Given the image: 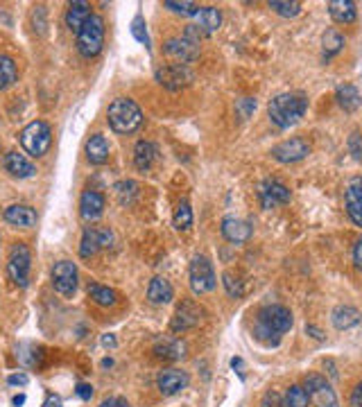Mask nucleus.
I'll list each match as a JSON object with an SVG mask.
<instances>
[{"label": "nucleus", "instance_id": "412c9836", "mask_svg": "<svg viewBox=\"0 0 362 407\" xmlns=\"http://www.w3.org/2000/svg\"><path fill=\"white\" fill-rule=\"evenodd\" d=\"M154 355L161 360H170V362H177L186 355V344L173 338V335H163L154 342Z\"/></svg>", "mask_w": 362, "mask_h": 407}, {"label": "nucleus", "instance_id": "7c9ffc66", "mask_svg": "<svg viewBox=\"0 0 362 407\" xmlns=\"http://www.w3.org/2000/svg\"><path fill=\"white\" fill-rule=\"evenodd\" d=\"M88 297H90V301H93L95 305H100V308H114V305L118 303L116 290L107 288V285H100V283H90L88 285Z\"/></svg>", "mask_w": 362, "mask_h": 407}, {"label": "nucleus", "instance_id": "f8f14e48", "mask_svg": "<svg viewBox=\"0 0 362 407\" xmlns=\"http://www.w3.org/2000/svg\"><path fill=\"white\" fill-rule=\"evenodd\" d=\"M156 81L170 91H179L193 81V70L184 64H168L156 70Z\"/></svg>", "mask_w": 362, "mask_h": 407}, {"label": "nucleus", "instance_id": "2eb2a0df", "mask_svg": "<svg viewBox=\"0 0 362 407\" xmlns=\"http://www.w3.org/2000/svg\"><path fill=\"white\" fill-rule=\"evenodd\" d=\"M163 53H166V57L175 59L177 64L188 66V64H193V61L199 57V46L193 44V41L184 39V36H173V39L166 41Z\"/></svg>", "mask_w": 362, "mask_h": 407}, {"label": "nucleus", "instance_id": "9b49d317", "mask_svg": "<svg viewBox=\"0 0 362 407\" xmlns=\"http://www.w3.org/2000/svg\"><path fill=\"white\" fill-rule=\"evenodd\" d=\"M272 159L279 161V163H297V161H304L310 154V142L306 138H288L279 145L272 147Z\"/></svg>", "mask_w": 362, "mask_h": 407}, {"label": "nucleus", "instance_id": "a211bd4d", "mask_svg": "<svg viewBox=\"0 0 362 407\" xmlns=\"http://www.w3.org/2000/svg\"><path fill=\"white\" fill-rule=\"evenodd\" d=\"M347 213L356 227H362V177H354L347 183Z\"/></svg>", "mask_w": 362, "mask_h": 407}, {"label": "nucleus", "instance_id": "f03ea898", "mask_svg": "<svg viewBox=\"0 0 362 407\" xmlns=\"http://www.w3.org/2000/svg\"><path fill=\"white\" fill-rule=\"evenodd\" d=\"M107 122L116 134H134L143 125V111L132 98H116L107 109Z\"/></svg>", "mask_w": 362, "mask_h": 407}, {"label": "nucleus", "instance_id": "58836bf2", "mask_svg": "<svg viewBox=\"0 0 362 407\" xmlns=\"http://www.w3.org/2000/svg\"><path fill=\"white\" fill-rule=\"evenodd\" d=\"M254 338L258 342H263L265 346H279V342H281V335H276L274 331H269L267 326H263L260 321H256V326H254Z\"/></svg>", "mask_w": 362, "mask_h": 407}, {"label": "nucleus", "instance_id": "c03bdc74", "mask_svg": "<svg viewBox=\"0 0 362 407\" xmlns=\"http://www.w3.org/2000/svg\"><path fill=\"white\" fill-rule=\"evenodd\" d=\"M75 394H77L82 401H90V399H93V387L86 385V382H79V385H77V389H75Z\"/></svg>", "mask_w": 362, "mask_h": 407}, {"label": "nucleus", "instance_id": "473e14b6", "mask_svg": "<svg viewBox=\"0 0 362 407\" xmlns=\"http://www.w3.org/2000/svg\"><path fill=\"white\" fill-rule=\"evenodd\" d=\"M344 36H342L337 29H326L324 34H321V48H324V59H330L335 57L342 48H344Z\"/></svg>", "mask_w": 362, "mask_h": 407}, {"label": "nucleus", "instance_id": "6e6552de", "mask_svg": "<svg viewBox=\"0 0 362 407\" xmlns=\"http://www.w3.org/2000/svg\"><path fill=\"white\" fill-rule=\"evenodd\" d=\"M204 319V310L199 308L195 301H181L177 305V310L173 314V321H170V331L173 333H186L190 328H197Z\"/></svg>", "mask_w": 362, "mask_h": 407}, {"label": "nucleus", "instance_id": "39448f33", "mask_svg": "<svg viewBox=\"0 0 362 407\" xmlns=\"http://www.w3.org/2000/svg\"><path fill=\"white\" fill-rule=\"evenodd\" d=\"M29 269H32V251L25 242H14L7 256V276L18 288H27Z\"/></svg>", "mask_w": 362, "mask_h": 407}, {"label": "nucleus", "instance_id": "cd10ccee", "mask_svg": "<svg viewBox=\"0 0 362 407\" xmlns=\"http://www.w3.org/2000/svg\"><path fill=\"white\" fill-rule=\"evenodd\" d=\"M159 156V149L152 140H138L134 147V166L140 172H147L154 166V161Z\"/></svg>", "mask_w": 362, "mask_h": 407}, {"label": "nucleus", "instance_id": "a18cd8bd", "mask_svg": "<svg viewBox=\"0 0 362 407\" xmlns=\"http://www.w3.org/2000/svg\"><path fill=\"white\" fill-rule=\"evenodd\" d=\"M100 407H132L125 399H120V396H112V399H105L100 403Z\"/></svg>", "mask_w": 362, "mask_h": 407}, {"label": "nucleus", "instance_id": "864d4df0", "mask_svg": "<svg viewBox=\"0 0 362 407\" xmlns=\"http://www.w3.org/2000/svg\"><path fill=\"white\" fill-rule=\"evenodd\" d=\"M102 344H105V346H112V349H114V346H116V338H114V335H105V338H102Z\"/></svg>", "mask_w": 362, "mask_h": 407}, {"label": "nucleus", "instance_id": "a878e982", "mask_svg": "<svg viewBox=\"0 0 362 407\" xmlns=\"http://www.w3.org/2000/svg\"><path fill=\"white\" fill-rule=\"evenodd\" d=\"M88 18H90V5L84 3V0H73V3L68 5V9H66V25H68L70 32L77 34Z\"/></svg>", "mask_w": 362, "mask_h": 407}, {"label": "nucleus", "instance_id": "49530a36", "mask_svg": "<svg viewBox=\"0 0 362 407\" xmlns=\"http://www.w3.org/2000/svg\"><path fill=\"white\" fill-rule=\"evenodd\" d=\"M354 265L358 272H362V238H358L354 244Z\"/></svg>", "mask_w": 362, "mask_h": 407}, {"label": "nucleus", "instance_id": "c85d7f7f", "mask_svg": "<svg viewBox=\"0 0 362 407\" xmlns=\"http://www.w3.org/2000/svg\"><path fill=\"white\" fill-rule=\"evenodd\" d=\"M360 310L354 308V305H337V308H333V312H330V321H333V326L337 331H349L354 328V326L360 323Z\"/></svg>", "mask_w": 362, "mask_h": 407}, {"label": "nucleus", "instance_id": "f704fd0d", "mask_svg": "<svg viewBox=\"0 0 362 407\" xmlns=\"http://www.w3.org/2000/svg\"><path fill=\"white\" fill-rule=\"evenodd\" d=\"M310 399L308 392L304 389V385H293L288 387V392L283 396V407H308Z\"/></svg>", "mask_w": 362, "mask_h": 407}, {"label": "nucleus", "instance_id": "e433bc0d", "mask_svg": "<svg viewBox=\"0 0 362 407\" xmlns=\"http://www.w3.org/2000/svg\"><path fill=\"white\" fill-rule=\"evenodd\" d=\"M222 285H224V290L231 299H243L245 297V283L240 281L238 274L234 272H224L222 274Z\"/></svg>", "mask_w": 362, "mask_h": 407}, {"label": "nucleus", "instance_id": "4c0bfd02", "mask_svg": "<svg viewBox=\"0 0 362 407\" xmlns=\"http://www.w3.org/2000/svg\"><path fill=\"white\" fill-rule=\"evenodd\" d=\"M166 9H170V12H175V14H181V16H195L197 14V9L199 5L197 3H188V0H166L163 3Z\"/></svg>", "mask_w": 362, "mask_h": 407}, {"label": "nucleus", "instance_id": "72a5a7b5", "mask_svg": "<svg viewBox=\"0 0 362 407\" xmlns=\"http://www.w3.org/2000/svg\"><path fill=\"white\" fill-rule=\"evenodd\" d=\"M173 224L177 231H188L193 227V208H190V201L188 199H181L175 208V215H173Z\"/></svg>", "mask_w": 362, "mask_h": 407}, {"label": "nucleus", "instance_id": "dca6fc26", "mask_svg": "<svg viewBox=\"0 0 362 407\" xmlns=\"http://www.w3.org/2000/svg\"><path fill=\"white\" fill-rule=\"evenodd\" d=\"M105 206H107V199L100 190L86 188L82 192V197H79V215H82L84 222H95L102 218Z\"/></svg>", "mask_w": 362, "mask_h": 407}, {"label": "nucleus", "instance_id": "3c124183", "mask_svg": "<svg viewBox=\"0 0 362 407\" xmlns=\"http://www.w3.org/2000/svg\"><path fill=\"white\" fill-rule=\"evenodd\" d=\"M306 333L310 335V338H315L317 342H324V333H321L317 326H313V323H308L306 326Z\"/></svg>", "mask_w": 362, "mask_h": 407}, {"label": "nucleus", "instance_id": "9d476101", "mask_svg": "<svg viewBox=\"0 0 362 407\" xmlns=\"http://www.w3.org/2000/svg\"><path fill=\"white\" fill-rule=\"evenodd\" d=\"M77 265L73 260H59L53 267V288L59 292L62 297H73L77 290Z\"/></svg>", "mask_w": 362, "mask_h": 407}, {"label": "nucleus", "instance_id": "0eeeda50", "mask_svg": "<svg viewBox=\"0 0 362 407\" xmlns=\"http://www.w3.org/2000/svg\"><path fill=\"white\" fill-rule=\"evenodd\" d=\"M188 276H190V288H193L195 294H206V292L213 290L215 283H217L213 262H210L206 256H195L193 260H190Z\"/></svg>", "mask_w": 362, "mask_h": 407}, {"label": "nucleus", "instance_id": "4be33fe9", "mask_svg": "<svg viewBox=\"0 0 362 407\" xmlns=\"http://www.w3.org/2000/svg\"><path fill=\"white\" fill-rule=\"evenodd\" d=\"M5 170L12 177H18V179H29V177L36 175L34 163L25 154H18V152H9V154L5 156Z\"/></svg>", "mask_w": 362, "mask_h": 407}, {"label": "nucleus", "instance_id": "ddd939ff", "mask_svg": "<svg viewBox=\"0 0 362 407\" xmlns=\"http://www.w3.org/2000/svg\"><path fill=\"white\" fill-rule=\"evenodd\" d=\"M258 321L267 326L269 331H274L276 335H283L293 328V312L286 305H265L258 312Z\"/></svg>", "mask_w": 362, "mask_h": 407}, {"label": "nucleus", "instance_id": "aec40b11", "mask_svg": "<svg viewBox=\"0 0 362 407\" xmlns=\"http://www.w3.org/2000/svg\"><path fill=\"white\" fill-rule=\"evenodd\" d=\"M3 218L12 227H21V229L36 227V211L32 206H27V204H12V206L5 208Z\"/></svg>", "mask_w": 362, "mask_h": 407}, {"label": "nucleus", "instance_id": "ea45409f", "mask_svg": "<svg viewBox=\"0 0 362 407\" xmlns=\"http://www.w3.org/2000/svg\"><path fill=\"white\" fill-rule=\"evenodd\" d=\"M114 190H116L120 204H132L134 195L138 192V186H136L134 181H120V183H116V186H114Z\"/></svg>", "mask_w": 362, "mask_h": 407}, {"label": "nucleus", "instance_id": "5701e85b", "mask_svg": "<svg viewBox=\"0 0 362 407\" xmlns=\"http://www.w3.org/2000/svg\"><path fill=\"white\" fill-rule=\"evenodd\" d=\"M147 299H149V303H154V305H166V303H170L175 299V288L170 285L168 279L154 276L147 285Z\"/></svg>", "mask_w": 362, "mask_h": 407}, {"label": "nucleus", "instance_id": "20e7f679", "mask_svg": "<svg viewBox=\"0 0 362 407\" xmlns=\"http://www.w3.org/2000/svg\"><path fill=\"white\" fill-rule=\"evenodd\" d=\"M105 48V18L100 14H90V18L77 32V53L84 59H93Z\"/></svg>", "mask_w": 362, "mask_h": 407}, {"label": "nucleus", "instance_id": "2f4dec72", "mask_svg": "<svg viewBox=\"0 0 362 407\" xmlns=\"http://www.w3.org/2000/svg\"><path fill=\"white\" fill-rule=\"evenodd\" d=\"M16 79H18L16 61L12 57H7V55H0V91L14 86Z\"/></svg>", "mask_w": 362, "mask_h": 407}, {"label": "nucleus", "instance_id": "6ab92c4d", "mask_svg": "<svg viewBox=\"0 0 362 407\" xmlns=\"http://www.w3.org/2000/svg\"><path fill=\"white\" fill-rule=\"evenodd\" d=\"M222 236L224 240L229 242H234V244H245L249 242L251 238V233H254V229H251V224L245 222V220H240V218H234V215H229L222 220Z\"/></svg>", "mask_w": 362, "mask_h": 407}, {"label": "nucleus", "instance_id": "4468645a", "mask_svg": "<svg viewBox=\"0 0 362 407\" xmlns=\"http://www.w3.org/2000/svg\"><path fill=\"white\" fill-rule=\"evenodd\" d=\"M258 197L263 208H274V206H283L290 199H293V192L286 186L283 181L279 179H265L258 188Z\"/></svg>", "mask_w": 362, "mask_h": 407}, {"label": "nucleus", "instance_id": "8fccbe9b", "mask_svg": "<svg viewBox=\"0 0 362 407\" xmlns=\"http://www.w3.org/2000/svg\"><path fill=\"white\" fill-rule=\"evenodd\" d=\"M41 407H62V399H59L57 394H48Z\"/></svg>", "mask_w": 362, "mask_h": 407}, {"label": "nucleus", "instance_id": "5fc2aeb1", "mask_svg": "<svg viewBox=\"0 0 362 407\" xmlns=\"http://www.w3.org/2000/svg\"><path fill=\"white\" fill-rule=\"evenodd\" d=\"M12 403H14L16 407H21V405L25 403V396H23V394H21V396H14V401H12Z\"/></svg>", "mask_w": 362, "mask_h": 407}, {"label": "nucleus", "instance_id": "c756f323", "mask_svg": "<svg viewBox=\"0 0 362 407\" xmlns=\"http://www.w3.org/2000/svg\"><path fill=\"white\" fill-rule=\"evenodd\" d=\"M335 100H337V105L347 111V114H354V111L360 107V93H358V88L354 84H340L335 88Z\"/></svg>", "mask_w": 362, "mask_h": 407}, {"label": "nucleus", "instance_id": "603ef678", "mask_svg": "<svg viewBox=\"0 0 362 407\" xmlns=\"http://www.w3.org/2000/svg\"><path fill=\"white\" fill-rule=\"evenodd\" d=\"M276 401H279V396H276L274 392H267V394H265V399H263V403H260V405H263V407H274Z\"/></svg>", "mask_w": 362, "mask_h": 407}, {"label": "nucleus", "instance_id": "a19ab883", "mask_svg": "<svg viewBox=\"0 0 362 407\" xmlns=\"http://www.w3.org/2000/svg\"><path fill=\"white\" fill-rule=\"evenodd\" d=\"M132 34L140 41V44H145V46L149 48V36H147L145 23H143V18H140V16L134 18V23H132Z\"/></svg>", "mask_w": 362, "mask_h": 407}, {"label": "nucleus", "instance_id": "b1692460", "mask_svg": "<svg viewBox=\"0 0 362 407\" xmlns=\"http://www.w3.org/2000/svg\"><path fill=\"white\" fill-rule=\"evenodd\" d=\"M193 18H195V25L202 29L206 36L217 32L220 25H222V12H220L217 7H199Z\"/></svg>", "mask_w": 362, "mask_h": 407}, {"label": "nucleus", "instance_id": "f3484780", "mask_svg": "<svg viewBox=\"0 0 362 407\" xmlns=\"http://www.w3.org/2000/svg\"><path fill=\"white\" fill-rule=\"evenodd\" d=\"M188 382H190L188 373L181 369H163L156 375V389L163 396H175L179 392H184Z\"/></svg>", "mask_w": 362, "mask_h": 407}, {"label": "nucleus", "instance_id": "de8ad7c7", "mask_svg": "<svg viewBox=\"0 0 362 407\" xmlns=\"http://www.w3.org/2000/svg\"><path fill=\"white\" fill-rule=\"evenodd\" d=\"M351 407H362V380L351 392Z\"/></svg>", "mask_w": 362, "mask_h": 407}, {"label": "nucleus", "instance_id": "79ce46f5", "mask_svg": "<svg viewBox=\"0 0 362 407\" xmlns=\"http://www.w3.org/2000/svg\"><path fill=\"white\" fill-rule=\"evenodd\" d=\"M349 149H351V154H354L356 161H362V136H360V131H354V134L349 136Z\"/></svg>", "mask_w": 362, "mask_h": 407}, {"label": "nucleus", "instance_id": "bb28decb", "mask_svg": "<svg viewBox=\"0 0 362 407\" xmlns=\"http://www.w3.org/2000/svg\"><path fill=\"white\" fill-rule=\"evenodd\" d=\"M86 161L90 166H105L109 161V142L102 134H93L86 140Z\"/></svg>", "mask_w": 362, "mask_h": 407}, {"label": "nucleus", "instance_id": "f257e3e1", "mask_svg": "<svg viewBox=\"0 0 362 407\" xmlns=\"http://www.w3.org/2000/svg\"><path fill=\"white\" fill-rule=\"evenodd\" d=\"M308 100L304 93H279L276 98L269 100L267 114L272 125H276L279 129H290L304 118Z\"/></svg>", "mask_w": 362, "mask_h": 407}, {"label": "nucleus", "instance_id": "09e8293b", "mask_svg": "<svg viewBox=\"0 0 362 407\" xmlns=\"http://www.w3.org/2000/svg\"><path fill=\"white\" fill-rule=\"evenodd\" d=\"M7 382L9 385H12V387H25L27 382H29V378H27V375L25 373H12V375H9V378H7Z\"/></svg>", "mask_w": 362, "mask_h": 407}, {"label": "nucleus", "instance_id": "1a4fd4ad", "mask_svg": "<svg viewBox=\"0 0 362 407\" xmlns=\"http://www.w3.org/2000/svg\"><path fill=\"white\" fill-rule=\"evenodd\" d=\"M114 233L105 227H86L82 233V242H79V256L82 258H93L98 251L112 247Z\"/></svg>", "mask_w": 362, "mask_h": 407}, {"label": "nucleus", "instance_id": "c9c22d12", "mask_svg": "<svg viewBox=\"0 0 362 407\" xmlns=\"http://www.w3.org/2000/svg\"><path fill=\"white\" fill-rule=\"evenodd\" d=\"M267 7L272 9L274 14L283 16V18H295L301 14V3H297V0H269Z\"/></svg>", "mask_w": 362, "mask_h": 407}, {"label": "nucleus", "instance_id": "393cba45", "mask_svg": "<svg viewBox=\"0 0 362 407\" xmlns=\"http://www.w3.org/2000/svg\"><path fill=\"white\" fill-rule=\"evenodd\" d=\"M328 14H330V18L335 20V23L349 25V23H356L358 9H356L354 0H330V3H328Z\"/></svg>", "mask_w": 362, "mask_h": 407}, {"label": "nucleus", "instance_id": "423d86ee", "mask_svg": "<svg viewBox=\"0 0 362 407\" xmlns=\"http://www.w3.org/2000/svg\"><path fill=\"white\" fill-rule=\"evenodd\" d=\"M304 389L308 392V399L315 407H340L337 394L324 375L308 373L304 378Z\"/></svg>", "mask_w": 362, "mask_h": 407}, {"label": "nucleus", "instance_id": "37998d69", "mask_svg": "<svg viewBox=\"0 0 362 407\" xmlns=\"http://www.w3.org/2000/svg\"><path fill=\"white\" fill-rule=\"evenodd\" d=\"M236 109L240 111V116H243V118H249L251 111H256V100H251V98L240 100L238 105H236Z\"/></svg>", "mask_w": 362, "mask_h": 407}, {"label": "nucleus", "instance_id": "7ed1b4c3", "mask_svg": "<svg viewBox=\"0 0 362 407\" xmlns=\"http://www.w3.org/2000/svg\"><path fill=\"white\" fill-rule=\"evenodd\" d=\"M18 140H21V147L29 156L41 159L48 154L50 147H53V129H50L46 120H32L29 125L23 127L21 134H18Z\"/></svg>", "mask_w": 362, "mask_h": 407}]
</instances>
